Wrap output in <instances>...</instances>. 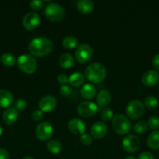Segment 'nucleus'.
Wrapping results in <instances>:
<instances>
[{"label":"nucleus","instance_id":"nucleus-22","mask_svg":"<svg viewBox=\"0 0 159 159\" xmlns=\"http://www.w3.org/2000/svg\"><path fill=\"white\" fill-rule=\"evenodd\" d=\"M85 82V76L81 72H74L69 78V83L73 87H79Z\"/></svg>","mask_w":159,"mask_h":159},{"label":"nucleus","instance_id":"nucleus-7","mask_svg":"<svg viewBox=\"0 0 159 159\" xmlns=\"http://www.w3.org/2000/svg\"><path fill=\"white\" fill-rule=\"evenodd\" d=\"M93 56V50L87 43H82L77 47L75 52L76 61L81 64H85L90 61Z\"/></svg>","mask_w":159,"mask_h":159},{"label":"nucleus","instance_id":"nucleus-42","mask_svg":"<svg viewBox=\"0 0 159 159\" xmlns=\"http://www.w3.org/2000/svg\"><path fill=\"white\" fill-rule=\"evenodd\" d=\"M22 159H34V158H31V157H30V156H25V157H23Z\"/></svg>","mask_w":159,"mask_h":159},{"label":"nucleus","instance_id":"nucleus-27","mask_svg":"<svg viewBox=\"0 0 159 159\" xmlns=\"http://www.w3.org/2000/svg\"><path fill=\"white\" fill-rule=\"evenodd\" d=\"M157 105H158V101H157V98H155L154 96H147L145 98L144 101H143L144 107L149 109V110L154 109L157 107Z\"/></svg>","mask_w":159,"mask_h":159},{"label":"nucleus","instance_id":"nucleus-20","mask_svg":"<svg viewBox=\"0 0 159 159\" xmlns=\"http://www.w3.org/2000/svg\"><path fill=\"white\" fill-rule=\"evenodd\" d=\"M111 100H112V96H111L110 93L107 90H101L97 95L96 102L100 107H106L110 103Z\"/></svg>","mask_w":159,"mask_h":159},{"label":"nucleus","instance_id":"nucleus-14","mask_svg":"<svg viewBox=\"0 0 159 159\" xmlns=\"http://www.w3.org/2000/svg\"><path fill=\"white\" fill-rule=\"evenodd\" d=\"M141 82L147 87H152L159 82V74L154 70H150L143 73L141 77Z\"/></svg>","mask_w":159,"mask_h":159},{"label":"nucleus","instance_id":"nucleus-16","mask_svg":"<svg viewBox=\"0 0 159 159\" xmlns=\"http://www.w3.org/2000/svg\"><path fill=\"white\" fill-rule=\"evenodd\" d=\"M18 116V111L14 107H11L4 111L2 114V120L7 125H12L17 122Z\"/></svg>","mask_w":159,"mask_h":159},{"label":"nucleus","instance_id":"nucleus-35","mask_svg":"<svg viewBox=\"0 0 159 159\" xmlns=\"http://www.w3.org/2000/svg\"><path fill=\"white\" fill-rule=\"evenodd\" d=\"M32 120L34 121H39L43 118V112L41 111L40 110H35L33 111L32 115H31Z\"/></svg>","mask_w":159,"mask_h":159},{"label":"nucleus","instance_id":"nucleus-4","mask_svg":"<svg viewBox=\"0 0 159 159\" xmlns=\"http://www.w3.org/2000/svg\"><path fill=\"white\" fill-rule=\"evenodd\" d=\"M17 65L20 70L26 74H33L37 68L36 59L30 54H22L17 59Z\"/></svg>","mask_w":159,"mask_h":159},{"label":"nucleus","instance_id":"nucleus-40","mask_svg":"<svg viewBox=\"0 0 159 159\" xmlns=\"http://www.w3.org/2000/svg\"><path fill=\"white\" fill-rule=\"evenodd\" d=\"M125 159H137L135 158V157H133V156H127V157H126V158H125Z\"/></svg>","mask_w":159,"mask_h":159},{"label":"nucleus","instance_id":"nucleus-32","mask_svg":"<svg viewBox=\"0 0 159 159\" xmlns=\"http://www.w3.org/2000/svg\"><path fill=\"white\" fill-rule=\"evenodd\" d=\"M27 106V102L25 99H17V102H15V106H14V108L17 110V111H22V110H24L25 108Z\"/></svg>","mask_w":159,"mask_h":159},{"label":"nucleus","instance_id":"nucleus-38","mask_svg":"<svg viewBox=\"0 0 159 159\" xmlns=\"http://www.w3.org/2000/svg\"><path fill=\"white\" fill-rule=\"evenodd\" d=\"M152 65L155 69H159V54H155L153 57Z\"/></svg>","mask_w":159,"mask_h":159},{"label":"nucleus","instance_id":"nucleus-37","mask_svg":"<svg viewBox=\"0 0 159 159\" xmlns=\"http://www.w3.org/2000/svg\"><path fill=\"white\" fill-rule=\"evenodd\" d=\"M137 159H154V157L151 152H143L139 155Z\"/></svg>","mask_w":159,"mask_h":159},{"label":"nucleus","instance_id":"nucleus-17","mask_svg":"<svg viewBox=\"0 0 159 159\" xmlns=\"http://www.w3.org/2000/svg\"><path fill=\"white\" fill-rule=\"evenodd\" d=\"M14 97L12 93L8 90L0 89V107L7 108L13 102Z\"/></svg>","mask_w":159,"mask_h":159},{"label":"nucleus","instance_id":"nucleus-30","mask_svg":"<svg viewBox=\"0 0 159 159\" xmlns=\"http://www.w3.org/2000/svg\"><path fill=\"white\" fill-rule=\"evenodd\" d=\"M101 117L104 121H109L113 119V112L110 108H105L101 111Z\"/></svg>","mask_w":159,"mask_h":159},{"label":"nucleus","instance_id":"nucleus-13","mask_svg":"<svg viewBox=\"0 0 159 159\" xmlns=\"http://www.w3.org/2000/svg\"><path fill=\"white\" fill-rule=\"evenodd\" d=\"M68 129L72 134L76 135L84 134L86 130L85 123L78 118H73L68 123Z\"/></svg>","mask_w":159,"mask_h":159},{"label":"nucleus","instance_id":"nucleus-26","mask_svg":"<svg viewBox=\"0 0 159 159\" xmlns=\"http://www.w3.org/2000/svg\"><path fill=\"white\" fill-rule=\"evenodd\" d=\"M1 62L5 66L11 67L13 66L17 62V59L14 57L13 54L10 53H5L1 56Z\"/></svg>","mask_w":159,"mask_h":159},{"label":"nucleus","instance_id":"nucleus-41","mask_svg":"<svg viewBox=\"0 0 159 159\" xmlns=\"http://www.w3.org/2000/svg\"><path fill=\"white\" fill-rule=\"evenodd\" d=\"M2 133H3V128H2V126H0V136L2 134Z\"/></svg>","mask_w":159,"mask_h":159},{"label":"nucleus","instance_id":"nucleus-25","mask_svg":"<svg viewBox=\"0 0 159 159\" xmlns=\"http://www.w3.org/2000/svg\"><path fill=\"white\" fill-rule=\"evenodd\" d=\"M47 148L51 154L57 155L60 153L62 151V144L57 140H51L48 141L47 144Z\"/></svg>","mask_w":159,"mask_h":159},{"label":"nucleus","instance_id":"nucleus-10","mask_svg":"<svg viewBox=\"0 0 159 159\" xmlns=\"http://www.w3.org/2000/svg\"><path fill=\"white\" fill-rule=\"evenodd\" d=\"M41 17L35 12H27L23 19V26L27 30H33L39 26Z\"/></svg>","mask_w":159,"mask_h":159},{"label":"nucleus","instance_id":"nucleus-36","mask_svg":"<svg viewBox=\"0 0 159 159\" xmlns=\"http://www.w3.org/2000/svg\"><path fill=\"white\" fill-rule=\"evenodd\" d=\"M57 81L59 84L65 85L69 82V78L65 74H59L57 77Z\"/></svg>","mask_w":159,"mask_h":159},{"label":"nucleus","instance_id":"nucleus-19","mask_svg":"<svg viewBox=\"0 0 159 159\" xmlns=\"http://www.w3.org/2000/svg\"><path fill=\"white\" fill-rule=\"evenodd\" d=\"M97 89L94 85L90 83L84 84L80 89V95L86 99H91L96 96Z\"/></svg>","mask_w":159,"mask_h":159},{"label":"nucleus","instance_id":"nucleus-15","mask_svg":"<svg viewBox=\"0 0 159 159\" xmlns=\"http://www.w3.org/2000/svg\"><path fill=\"white\" fill-rule=\"evenodd\" d=\"M107 130V125L104 122L98 121L90 127V134L95 139H101L106 135Z\"/></svg>","mask_w":159,"mask_h":159},{"label":"nucleus","instance_id":"nucleus-8","mask_svg":"<svg viewBox=\"0 0 159 159\" xmlns=\"http://www.w3.org/2000/svg\"><path fill=\"white\" fill-rule=\"evenodd\" d=\"M98 107L94 102L90 101H84L80 102L77 107L78 114L83 117H90L96 114Z\"/></svg>","mask_w":159,"mask_h":159},{"label":"nucleus","instance_id":"nucleus-23","mask_svg":"<svg viewBox=\"0 0 159 159\" xmlns=\"http://www.w3.org/2000/svg\"><path fill=\"white\" fill-rule=\"evenodd\" d=\"M148 147L152 150H158L159 149V131L154 130L152 133L150 134L147 138Z\"/></svg>","mask_w":159,"mask_h":159},{"label":"nucleus","instance_id":"nucleus-1","mask_svg":"<svg viewBox=\"0 0 159 159\" xmlns=\"http://www.w3.org/2000/svg\"><path fill=\"white\" fill-rule=\"evenodd\" d=\"M54 44L49 39L44 37H36L30 42L28 51L36 57H45L52 51Z\"/></svg>","mask_w":159,"mask_h":159},{"label":"nucleus","instance_id":"nucleus-12","mask_svg":"<svg viewBox=\"0 0 159 159\" xmlns=\"http://www.w3.org/2000/svg\"><path fill=\"white\" fill-rule=\"evenodd\" d=\"M57 106V100L53 96H45L39 101L38 107L41 111L49 113L54 110Z\"/></svg>","mask_w":159,"mask_h":159},{"label":"nucleus","instance_id":"nucleus-24","mask_svg":"<svg viewBox=\"0 0 159 159\" xmlns=\"http://www.w3.org/2000/svg\"><path fill=\"white\" fill-rule=\"evenodd\" d=\"M62 45L67 50H72L78 45V40L73 36H66L62 40Z\"/></svg>","mask_w":159,"mask_h":159},{"label":"nucleus","instance_id":"nucleus-9","mask_svg":"<svg viewBox=\"0 0 159 159\" xmlns=\"http://www.w3.org/2000/svg\"><path fill=\"white\" fill-rule=\"evenodd\" d=\"M36 136L41 141H48L53 136V127L50 123H40L36 127Z\"/></svg>","mask_w":159,"mask_h":159},{"label":"nucleus","instance_id":"nucleus-33","mask_svg":"<svg viewBox=\"0 0 159 159\" xmlns=\"http://www.w3.org/2000/svg\"><path fill=\"white\" fill-rule=\"evenodd\" d=\"M93 139H92V136L89 134H85L81 135L80 137V142L82 143L84 145H90L91 144Z\"/></svg>","mask_w":159,"mask_h":159},{"label":"nucleus","instance_id":"nucleus-3","mask_svg":"<svg viewBox=\"0 0 159 159\" xmlns=\"http://www.w3.org/2000/svg\"><path fill=\"white\" fill-rule=\"evenodd\" d=\"M44 13L46 18L51 22L61 21L65 15L63 7L55 2H51L47 5L45 6Z\"/></svg>","mask_w":159,"mask_h":159},{"label":"nucleus","instance_id":"nucleus-31","mask_svg":"<svg viewBox=\"0 0 159 159\" xmlns=\"http://www.w3.org/2000/svg\"><path fill=\"white\" fill-rule=\"evenodd\" d=\"M30 7L34 11H39L43 9L44 3L42 1H38V0H33L29 2Z\"/></svg>","mask_w":159,"mask_h":159},{"label":"nucleus","instance_id":"nucleus-6","mask_svg":"<svg viewBox=\"0 0 159 159\" xmlns=\"http://www.w3.org/2000/svg\"><path fill=\"white\" fill-rule=\"evenodd\" d=\"M144 111V106L140 100L134 99L128 103L126 108V113L129 118L137 120L143 115Z\"/></svg>","mask_w":159,"mask_h":159},{"label":"nucleus","instance_id":"nucleus-39","mask_svg":"<svg viewBox=\"0 0 159 159\" xmlns=\"http://www.w3.org/2000/svg\"><path fill=\"white\" fill-rule=\"evenodd\" d=\"M0 159H9V154L5 148H0Z\"/></svg>","mask_w":159,"mask_h":159},{"label":"nucleus","instance_id":"nucleus-11","mask_svg":"<svg viewBox=\"0 0 159 159\" xmlns=\"http://www.w3.org/2000/svg\"><path fill=\"white\" fill-rule=\"evenodd\" d=\"M140 147V140L136 135L129 134L123 139V148L126 152L134 153Z\"/></svg>","mask_w":159,"mask_h":159},{"label":"nucleus","instance_id":"nucleus-34","mask_svg":"<svg viewBox=\"0 0 159 159\" xmlns=\"http://www.w3.org/2000/svg\"><path fill=\"white\" fill-rule=\"evenodd\" d=\"M73 93V89L70 85H63L60 88V93L63 96H69Z\"/></svg>","mask_w":159,"mask_h":159},{"label":"nucleus","instance_id":"nucleus-29","mask_svg":"<svg viewBox=\"0 0 159 159\" xmlns=\"http://www.w3.org/2000/svg\"><path fill=\"white\" fill-rule=\"evenodd\" d=\"M147 125L151 130H157L159 128V118L157 116H152L148 120Z\"/></svg>","mask_w":159,"mask_h":159},{"label":"nucleus","instance_id":"nucleus-18","mask_svg":"<svg viewBox=\"0 0 159 159\" xmlns=\"http://www.w3.org/2000/svg\"><path fill=\"white\" fill-rule=\"evenodd\" d=\"M76 8L82 14H90L93 12L94 5L90 0H79L76 3Z\"/></svg>","mask_w":159,"mask_h":159},{"label":"nucleus","instance_id":"nucleus-5","mask_svg":"<svg viewBox=\"0 0 159 159\" xmlns=\"http://www.w3.org/2000/svg\"><path fill=\"white\" fill-rule=\"evenodd\" d=\"M112 124L115 133L120 135L127 134L132 127L129 120L123 114H118L114 116Z\"/></svg>","mask_w":159,"mask_h":159},{"label":"nucleus","instance_id":"nucleus-2","mask_svg":"<svg viewBox=\"0 0 159 159\" xmlns=\"http://www.w3.org/2000/svg\"><path fill=\"white\" fill-rule=\"evenodd\" d=\"M106 68L101 63H92L87 67L84 76L93 83H100L106 78Z\"/></svg>","mask_w":159,"mask_h":159},{"label":"nucleus","instance_id":"nucleus-28","mask_svg":"<svg viewBox=\"0 0 159 159\" xmlns=\"http://www.w3.org/2000/svg\"><path fill=\"white\" fill-rule=\"evenodd\" d=\"M147 128L148 125L145 121H139L134 125L133 130L136 133L141 134L145 133L147 130Z\"/></svg>","mask_w":159,"mask_h":159},{"label":"nucleus","instance_id":"nucleus-21","mask_svg":"<svg viewBox=\"0 0 159 159\" xmlns=\"http://www.w3.org/2000/svg\"><path fill=\"white\" fill-rule=\"evenodd\" d=\"M73 64H74V58L71 54L65 53L59 57V65L62 68L69 69V68L73 67Z\"/></svg>","mask_w":159,"mask_h":159}]
</instances>
